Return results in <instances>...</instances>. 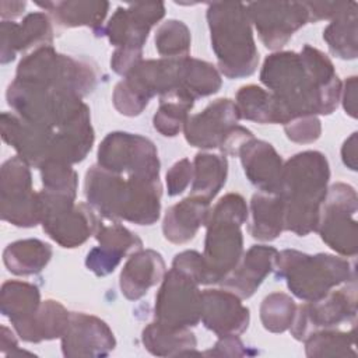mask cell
<instances>
[{"mask_svg":"<svg viewBox=\"0 0 358 358\" xmlns=\"http://www.w3.org/2000/svg\"><path fill=\"white\" fill-rule=\"evenodd\" d=\"M207 21L220 71L228 78L252 76L257 69L259 50L246 4L211 3L207 8Z\"/></svg>","mask_w":358,"mask_h":358,"instance_id":"277c9868","label":"cell"},{"mask_svg":"<svg viewBox=\"0 0 358 358\" xmlns=\"http://www.w3.org/2000/svg\"><path fill=\"white\" fill-rule=\"evenodd\" d=\"M308 14H309V21L310 22H317L322 20H331L334 18L338 13H341L348 1H303Z\"/></svg>","mask_w":358,"mask_h":358,"instance_id":"f6af8a7d","label":"cell"},{"mask_svg":"<svg viewBox=\"0 0 358 358\" xmlns=\"http://www.w3.org/2000/svg\"><path fill=\"white\" fill-rule=\"evenodd\" d=\"M287 137L299 144H309L320 137L322 126L316 116H299L284 124Z\"/></svg>","mask_w":358,"mask_h":358,"instance_id":"7bdbcfd3","label":"cell"},{"mask_svg":"<svg viewBox=\"0 0 358 358\" xmlns=\"http://www.w3.org/2000/svg\"><path fill=\"white\" fill-rule=\"evenodd\" d=\"M343 106L345 113L351 117H357V77H348L344 83V90H341Z\"/></svg>","mask_w":358,"mask_h":358,"instance_id":"7dc6e473","label":"cell"},{"mask_svg":"<svg viewBox=\"0 0 358 358\" xmlns=\"http://www.w3.org/2000/svg\"><path fill=\"white\" fill-rule=\"evenodd\" d=\"M238 154L249 182L262 193L278 194L284 164L274 147L252 137L242 144Z\"/></svg>","mask_w":358,"mask_h":358,"instance_id":"603a6c76","label":"cell"},{"mask_svg":"<svg viewBox=\"0 0 358 358\" xmlns=\"http://www.w3.org/2000/svg\"><path fill=\"white\" fill-rule=\"evenodd\" d=\"M165 275V262L162 256L151 249H140L130 253L120 271L122 294L130 299L137 301L147 294V291L162 281Z\"/></svg>","mask_w":358,"mask_h":358,"instance_id":"d4e9b609","label":"cell"},{"mask_svg":"<svg viewBox=\"0 0 358 358\" xmlns=\"http://www.w3.org/2000/svg\"><path fill=\"white\" fill-rule=\"evenodd\" d=\"M69 316L70 312H67L62 303L48 299L41 302V306L32 320L17 333L28 343L53 340L63 336L69 323Z\"/></svg>","mask_w":358,"mask_h":358,"instance_id":"d6a6232c","label":"cell"},{"mask_svg":"<svg viewBox=\"0 0 358 358\" xmlns=\"http://www.w3.org/2000/svg\"><path fill=\"white\" fill-rule=\"evenodd\" d=\"M143 344L152 355H182L196 348V337L189 329H172L155 320L143 330Z\"/></svg>","mask_w":358,"mask_h":358,"instance_id":"e575fe53","label":"cell"},{"mask_svg":"<svg viewBox=\"0 0 358 358\" xmlns=\"http://www.w3.org/2000/svg\"><path fill=\"white\" fill-rule=\"evenodd\" d=\"M357 7L355 1H348L323 31V39L330 52L344 60L357 57Z\"/></svg>","mask_w":358,"mask_h":358,"instance_id":"836d02e7","label":"cell"},{"mask_svg":"<svg viewBox=\"0 0 358 358\" xmlns=\"http://www.w3.org/2000/svg\"><path fill=\"white\" fill-rule=\"evenodd\" d=\"M172 267L190 277L196 284H210L208 268L203 255L196 250H185L175 256Z\"/></svg>","mask_w":358,"mask_h":358,"instance_id":"b9f144b4","label":"cell"},{"mask_svg":"<svg viewBox=\"0 0 358 358\" xmlns=\"http://www.w3.org/2000/svg\"><path fill=\"white\" fill-rule=\"evenodd\" d=\"M1 137L28 165L41 168L53 158L57 131L29 123L14 112L1 113Z\"/></svg>","mask_w":358,"mask_h":358,"instance_id":"ac0fdd59","label":"cell"},{"mask_svg":"<svg viewBox=\"0 0 358 358\" xmlns=\"http://www.w3.org/2000/svg\"><path fill=\"white\" fill-rule=\"evenodd\" d=\"M1 63H10L18 52L31 48L50 46L53 41V29L50 17L42 11L28 14L21 24L13 21H1Z\"/></svg>","mask_w":358,"mask_h":358,"instance_id":"7402d4cb","label":"cell"},{"mask_svg":"<svg viewBox=\"0 0 358 358\" xmlns=\"http://www.w3.org/2000/svg\"><path fill=\"white\" fill-rule=\"evenodd\" d=\"M221 76L208 62L183 57L180 66V91L193 98L215 94L221 88Z\"/></svg>","mask_w":358,"mask_h":358,"instance_id":"d590c367","label":"cell"},{"mask_svg":"<svg viewBox=\"0 0 358 358\" xmlns=\"http://www.w3.org/2000/svg\"><path fill=\"white\" fill-rule=\"evenodd\" d=\"M0 351L3 355L6 357H13V355H21V354H31L28 351H21L18 348V343L13 334V331L6 327V326H1V333H0Z\"/></svg>","mask_w":358,"mask_h":358,"instance_id":"c3c4849f","label":"cell"},{"mask_svg":"<svg viewBox=\"0 0 358 358\" xmlns=\"http://www.w3.org/2000/svg\"><path fill=\"white\" fill-rule=\"evenodd\" d=\"M246 220L248 206L238 193L225 194L210 208L203 253L210 284L221 282L242 257L243 238L241 227Z\"/></svg>","mask_w":358,"mask_h":358,"instance_id":"8992f818","label":"cell"},{"mask_svg":"<svg viewBox=\"0 0 358 358\" xmlns=\"http://www.w3.org/2000/svg\"><path fill=\"white\" fill-rule=\"evenodd\" d=\"M239 119L234 101L215 99L203 112L187 117L183 126L185 138L193 147L220 148L225 154L248 136V129L238 124Z\"/></svg>","mask_w":358,"mask_h":358,"instance_id":"8fae6325","label":"cell"},{"mask_svg":"<svg viewBox=\"0 0 358 358\" xmlns=\"http://www.w3.org/2000/svg\"><path fill=\"white\" fill-rule=\"evenodd\" d=\"M25 1H1L0 3V15L1 21H7V18H15L22 14L25 10Z\"/></svg>","mask_w":358,"mask_h":358,"instance_id":"f907efd6","label":"cell"},{"mask_svg":"<svg viewBox=\"0 0 358 358\" xmlns=\"http://www.w3.org/2000/svg\"><path fill=\"white\" fill-rule=\"evenodd\" d=\"M14 80L69 91L83 98L96 85V70L85 60L57 53L50 45L36 48L25 56L17 67Z\"/></svg>","mask_w":358,"mask_h":358,"instance_id":"ba28073f","label":"cell"},{"mask_svg":"<svg viewBox=\"0 0 358 358\" xmlns=\"http://www.w3.org/2000/svg\"><path fill=\"white\" fill-rule=\"evenodd\" d=\"M249 234L257 241H273L284 229V201L278 194L256 193L250 201Z\"/></svg>","mask_w":358,"mask_h":358,"instance_id":"f546056e","label":"cell"},{"mask_svg":"<svg viewBox=\"0 0 358 358\" xmlns=\"http://www.w3.org/2000/svg\"><path fill=\"white\" fill-rule=\"evenodd\" d=\"M95 238L99 246L88 252L85 266L99 277L110 274L127 253L143 249L141 239L119 222H113L112 225H103L101 222Z\"/></svg>","mask_w":358,"mask_h":358,"instance_id":"44dd1931","label":"cell"},{"mask_svg":"<svg viewBox=\"0 0 358 358\" xmlns=\"http://www.w3.org/2000/svg\"><path fill=\"white\" fill-rule=\"evenodd\" d=\"M260 80L289 120L309 115H330L341 96V83L333 63L310 45H305L301 53L287 50L267 56Z\"/></svg>","mask_w":358,"mask_h":358,"instance_id":"6da1fadb","label":"cell"},{"mask_svg":"<svg viewBox=\"0 0 358 358\" xmlns=\"http://www.w3.org/2000/svg\"><path fill=\"white\" fill-rule=\"evenodd\" d=\"M341 157L344 164L351 169L357 171V133H352L341 148Z\"/></svg>","mask_w":358,"mask_h":358,"instance_id":"681fc988","label":"cell"},{"mask_svg":"<svg viewBox=\"0 0 358 358\" xmlns=\"http://www.w3.org/2000/svg\"><path fill=\"white\" fill-rule=\"evenodd\" d=\"M303 341L308 357H355L354 330L344 333L322 329L310 333Z\"/></svg>","mask_w":358,"mask_h":358,"instance_id":"74e56055","label":"cell"},{"mask_svg":"<svg viewBox=\"0 0 358 358\" xmlns=\"http://www.w3.org/2000/svg\"><path fill=\"white\" fill-rule=\"evenodd\" d=\"M277 249L266 245L252 246L238 262L234 270L221 281L222 287L241 299L250 298L264 278L274 270Z\"/></svg>","mask_w":358,"mask_h":358,"instance_id":"cb8c5ba5","label":"cell"},{"mask_svg":"<svg viewBox=\"0 0 358 358\" xmlns=\"http://www.w3.org/2000/svg\"><path fill=\"white\" fill-rule=\"evenodd\" d=\"M357 192L347 183L333 185L320 207L316 231L322 241L341 256H355L358 227L355 221Z\"/></svg>","mask_w":358,"mask_h":358,"instance_id":"30bf717a","label":"cell"},{"mask_svg":"<svg viewBox=\"0 0 358 358\" xmlns=\"http://www.w3.org/2000/svg\"><path fill=\"white\" fill-rule=\"evenodd\" d=\"M116 345L109 326L96 316L70 312L67 327L62 336L64 357H103Z\"/></svg>","mask_w":358,"mask_h":358,"instance_id":"d6986e66","label":"cell"},{"mask_svg":"<svg viewBox=\"0 0 358 358\" xmlns=\"http://www.w3.org/2000/svg\"><path fill=\"white\" fill-rule=\"evenodd\" d=\"M6 96L15 115L29 123L56 131L90 115V109L81 101V96L63 90L14 80L8 85Z\"/></svg>","mask_w":358,"mask_h":358,"instance_id":"52a82bcc","label":"cell"},{"mask_svg":"<svg viewBox=\"0 0 358 358\" xmlns=\"http://www.w3.org/2000/svg\"><path fill=\"white\" fill-rule=\"evenodd\" d=\"M41 306L39 289L24 281H6L0 292V309L14 326L15 331L27 326Z\"/></svg>","mask_w":358,"mask_h":358,"instance_id":"83f0119b","label":"cell"},{"mask_svg":"<svg viewBox=\"0 0 358 358\" xmlns=\"http://www.w3.org/2000/svg\"><path fill=\"white\" fill-rule=\"evenodd\" d=\"M245 345L236 336H222L214 345V350L207 351V355H227V357H241L248 355Z\"/></svg>","mask_w":358,"mask_h":358,"instance_id":"bcb514c9","label":"cell"},{"mask_svg":"<svg viewBox=\"0 0 358 358\" xmlns=\"http://www.w3.org/2000/svg\"><path fill=\"white\" fill-rule=\"evenodd\" d=\"M155 320L172 329H189L201 320V291L190 277L171 268L155 295Z\"/></svg>","mask_w":358,"mask_h":358,"instance_id":"5bb4252c","label":"cell"},{"mask_svg":"<svg viewBox=\"0 0 358 358\" xmlns=\"http://www.w3.org/2000/svg\"><path fill=\"white\" fill-rule=\"evenodd\" d=\"M228 173L227 157L222 154L199 152L193 161L190 196L211 201L225 185Z\"/></svg>","mask_w":358,"mask_h":358,"instance_id":"1f68e13d","label":"cell"},{"mask_svg":"<svg viewBox=\"0 0 358 358\" xmlns=\"http://www.w3.org/2000/svg\"><path fill=\"white\" fill-rule=\"evenodd\" d=\"M50 257V245L39 239L15 241L3 252V262L7 270L15 275H32L42 271Z\"/></svg>","mask_w":358,"mask_h":358,"instance_id":"4dcf8cb0","label":"cell"},{"mask_svg":"<svg viewBox=\"0 0 358 358\" xmlns=\"http://www.w3.org/2000/svg\"><path fill=\"white\" fill-rule=\"evenodd\" d=\"M41 224L43 231L63 248H77L101 225L95 210L85 203H74V197L49 190L39 192Z\"/></svg>","mask_w":358,"mask_h":358,"instance_id":"9c48e42d","label":"cell"},{"mask_svg":"<svg viewBox=\"0 0 358 358\" xmlns=\"http://www.w3.org/2000/svg\"><path fill=\"white\" fill-rule=\"evenodd\" d=\"M210 213V201L189 196L171 206L164 217L162 232L172 243H186L192 241L201 225H206Z\"/></svg>","mask_w":358,"mask_h":358,"instance_id":"484cf974","label":"cell"},{"mask_svg":"<svg viewBox=\"0 0 358 358\" xmlns=\"http://www.w3.org/2000/svg\"><path fill=\"white\" fill-rule=\"evenodd\" d=\"M329 178V162L319 151L295 154L284 164L278 190L284 201V229L299 236L316 231Z\"/></svg>","mask_w":358,"mask_h":358,"instance_id":"3957f363","label":"cell"},{"mask_svg":"<svg viewBox=\"0 0 358 358\" xmlns=\"http://www.w3.org/2000/svg\"><path fill=\"white\" fill-rule=\"evenodd\" d=\"M165 15V6L157 3H133L117 7L108 24L99 31L116 49L143 50L150 29Z\"/></svg>","mask_w":358,"mask_h":358,"instance_id":"e0dca14e","label":"cell"},{"mask_svg":"<svg viewBox=\"0 0 358 358\" xmlns=\"http://www.w3.org/2000/svg\"><path fill=\"white\" fill-rule=\"evenodd\" d=\"M98 165L117 175L159 178L157 148L151 140L140 134L109 133L98 148Z\"/></svg>","mask_w":358,"mask_h":358,"instance_id":"7c38bea8","label":"cell"},{"mask_svg":"<svg viewBox=\"0 0 358 358\" xmlns=\"http://www.w3.org/2000/svg\"><path fill=\"white\" fill-rule=\"evenodd\" d=\"M357 315V287L355 281L338 291H330L317 301L303 303L296 308L289 326L294 338L303 341L310 333L338 326L355 319Z\"/></svg>","mask_w":358,"mask_h":358,"instance_id":"9a60e30c","label":"cell"},{"mask_svg":"<svg viewBox=\"0 0 358 358\" xmlns=\"http://www.w3.org/2000/svg\"><path fill=\"white\" fill-rule=\"evenodd\" d=\"M296 305L294 299L284 292L267 295L260 305V320L263 327L271 333H282L289 329Z\"/></svg>","mask_w":358,"mask_h":358,"instance_id":"f35d334b","label":"cell"},{"mask_svg":"<svg viewBox=\"0 0 358 358\" xmlns=\"http://www.w3.org/2000/svg\"><path fill=\"white\" fill-rule=\"evenodd\" d=\"M235 105L241 119L257 123H281L289 122L288 115L270 91L257 85H243L236 92Z\"/></svg>","mask_w":358,"mask_h":358,"instance_id":"f1b7e54d","label":"cell"},{"mask_svg":"<svg viewBox=\"0 0 358 358\" xmlns=\"http://www.w3.org/2000/svg\"><path fill=\"white\" fill-rule=\"evenodd\" d=\"M246 10L259 38L273 50L282 48L295 31L309 22L303 1H255L248 3Z\"/></svg>","mask_w":358,"mask_h":358,"instance_id":"2e32d148","label":"cell"},{"mask_svg":"<svg viewBox=\"0 0 358 358\" xmlns=\"http://www.w3.org/2000/svg\"><path fill=\"white\" fill-rule=\"evenodd\" d=\"M275 278H284L288 289L306 302L326 296L333 287L355 281V270L347 259L327 253L315 256L285 249L275 259Z\"/></svg>","mask_w":358,"mask_h":358,"instance_id":"5b68a950","label":"cell"},{"mask_svg":"<svg viewBox=\"0 0 358 358\" xmlns=\"http://www.w3.org/2000/svg\"><path fill=\"white\" fill-rule=\"evenodd\" d=\"M193 180V164L183 158L175 162L166 172V187L169 196H178L186 190Z\"/></svg>","mask_w":358,"mask_h":358,"instance_id":"ee69618b","label":"cell"},{"mask_svg":"<svg viewBox=\"0 0 358 358\" xmlns=\"http://www.w3.org/2000/svg\"><path fill=\"white\" fill-rule=\"evenodd\" d=\"M36 6L49 11L60 27H91L95 34L102 29L109 10L108 1H36Z\"/></svg>","mask_w":358,"mask_h":358,"instance_id":"4316f807","label":"cell"},{"mask_svg":"<svg viewBox=\"0 0 358 358\" xmlns=\"http://www.w3.org/2000/svg\"><path fill=\"white\" fill-rule=\"evenodd\" d=\"M84 193L88 204L108 220L151 225L159 218L162 193L159 178L124 179L96 164L85 173Z\"/></svg>","mask_w":358,"mask_h":358,"instance_id":"7a4b0ae2","label":"cell"},{"mask_svg":"<svg viewBox=\"0 0 358 358\" xmlns=\"http://www.w3.org/2000/svg\"><path fill=\"white\" fill-rule=\"evenodd\" d=\"M194 99L182 91L159 96V108L154 115V129L165 137H175L183 129Z\"/></svg>","mask_w":358,"mask_h":358,"instance_id":"8d00e7d4","label":"cell"},{"mask_svg":"<svg viewBox=\"0 0 358 358\" xmlns=\"http://www.w3.org/2000/svg\"><path fill=\"white\" fill-rule=\"evenodd\" d=\"M190 31L179 20L162 22L155 32V49L161 56L168 59L186 57L190 50Z\"/></svg>","mask_w":358,"mask_h":358,"instance_id":"ab89813d","label":"cell"},{"mask_svg":"<svg viewBox=\"0 0 358 358\" xmlns=\"http://www.w3.org/2000/svg\"><path fill=\"white\" fill-rule=\"evenodd\" d=\"M249 309L241 298L228 289L201 292V322L217 336H238L248 329Z\"/></svg>","mask_w":358,"mask_h":358,"instance_id":"ffe728a7","label":"cell"},{"mask_svg":"<svg viewBox=\"0 0 358 358\" xmlns=\"http://www.w3.org/2000/svg\"><path fill=\"white\" fill-rule=\"evenodd\" d=\"M0 213L15 227L31 228L41 222L39 193L32 190L29 165L18 155L1 165Z\"/></svg>","mask_w":358,"mask_h":358,"instance_id":"4fadbf2b","label":"cell"},{"mask_svg":"<svg viewBox=\"0 0 358 358\" xmlns=\"http://www.w3.org/2000/svg\"><path fill=\"white\" fill-rule=\"evenodd\" d=\"M39 169L45 190L67 194L76 199L78 176L70 164L63 161H48Z\"/></svg>","mask_w":358,"mask_h":358,"instance_id":"60d3db41","label":"cell"}]
</instances>
